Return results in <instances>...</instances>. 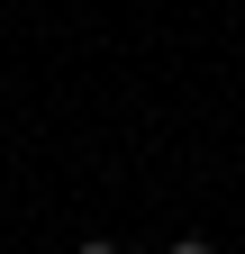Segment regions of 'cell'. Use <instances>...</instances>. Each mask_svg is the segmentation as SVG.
<instances>
[{
    "label": "cell",
    "mask_w": 245,
    "mask_h": 254,
    "mask_svg": "<svg viewBox=\"0 0 245 254\" xmlns=\"http://www.w3.org/2000/svg\"><path fill=\"white\" fill-rule=\"evenodd\" d=\"M164 254H218V245H209V236H173Z\"/></svg>",
    "instance_id": "1"
},
{
    "label": "cell",
    "mask_w": 245,
    "mask_h": 254,
    "mask_svg": "<svg viewBox=\"0 0 245 254\" xmlns=\"http://www.w3.org/2000/svg\"><path fill=\"white\" fill-rule=\"evenodd\" d=\"M82 254H127V245H118V236H82Z\"/></svg>",
    "instance_id": "2"
}]
</instances>
